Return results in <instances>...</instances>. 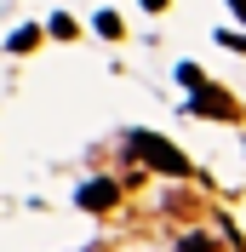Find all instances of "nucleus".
<instances>
[{
  "label": "nucleus",
  "mask_w": 246,
  "mask_h": 252,
  "mask_svg": "<svg viewBox=\"0 0 246 252\" xmlns=\"http://www.w3.org/2000/svg\"><path fill=\"white\" fill-rule=\"evenodd\" d=\"M132 155L149 160V166H160L166 178H189L184 149H172V143H166V138H154V132H132Z\"/></svg>",
  "instance_id": "1"
},
{
  "label": "nucleus",
  "mask_w": 246,
  "mask_h": 252,
  "mask_svg": "<svg viewBox=\"0 0 246 252\" xmlns=\"http://www.w3.org/2000/svg\"><path fill=\"white\" fill-rule=\"evenodd\" d=\"M143 6H149V12H166V0H143Z\"/></svg>",
  "instance_id": "7"
},
{
  "label": "nucleus",
  "mask_w": 246,
  "mask_h": 252,
  "mask_svg": "<svg viewBox=\"0 0 246 252\" xmlns=\"http://www.w3.org/2000/svg\"><path fill=\"white\" fill-rule=\"evenodd\" d=\"M97 34H109V40H121V17H115V12H97Z\"/></svg>",
  "instance_id": "4"
},
{
  "label": "nucleus",
  "mask_w": 246,
  "mask_h": 252,
  "mask_svg": "<svg viewBox=\"0 0 246 252\" xmlns=\"http://www.w3.org/2000/svg\"><path fill=\"white\" fill-rule=\"evenodd\" d=\"M52 34H58V40H75V17L58 12V17H52Z\"/></svg>",
  "instance_id": "5"
},
{
  "label": "nucleus",
  "mask_w": 246,
  "mask_h": 252,
  "mask_svg": "<svg viewBox=\"0 0 246 252\" xmlns=\"http://www.w3.org/2000/svg\"><path fill=\"white\" fill-rule=\"evenodd\" d=\"M206 247H212L206 235H189V241H184V252H206Z\"/></svg>",
  "instance_id": "6"
},
{
  "label": "nucleus",
  "mask_w": 246,
  "mask_h": 252,
  "mask_svg": "<svg viewBox=\"0 0 246 252\" xmlns=\"http://www.w3.org/2000/svg\"><path fill=\"white\" fill-rule=\"evenodd\" d=\"M6 46H12V52H29V46H40V29L29 23V29H17L12 40H6Z\"/></svg>",
  "instance_id": "3"
},
{
  "label": "nucleus",
  "mask_w": 246,
  "mask_h": 252,
  "mask_svg": "<svg viewBox=\"0 0 246 252\" xmlns=\"http://www.w3.org/2000/svg\"><path fill=\"white\" fill-rule=\"evenodd\" d=\"M115 201H121V189L109 184V178H92V184H80V206H86V212H109Z\"/></svg>",
  "instance_id": "2"
}]
</instances>
